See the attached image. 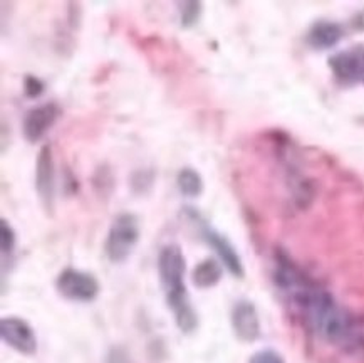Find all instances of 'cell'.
Returning <instances> with one entry per match:
<instances>
[{
	"instance_id": "cell-2",
	"label": "cell",
	"mask_w": 364,
	"mask_h": 363,
	"mask_svg": "<svg viewBox=\"0 0 364 363\" xmlns=\"http://www.w3.org/2000/svg\"><path fill=\"white\" fill-rule=\"evenodd\" d=\"M186 261L180 246L168 244L158 254V274L166 305L175 316L176 327L183 333H193L198 327V315L191 305L188 291L185 288Z\"/></svg>"
},
{
	"instance_id": "cell-1",
	"label": "cell",
	"mask_w": 364,
	"mask_h": 363,
	"mask_svg": "<svg viewBox=\"0 0 364 363\" xmlns=\"http://www.w3.org/2000/svg\"><path fill=\"white\" fill-rule=\"evenodd\" d=\"M274 283L309 333L346 355L364 353V316L341 306L291 256H274Z\"/></svg>"
},
{
	"instance_id": "cell-18",
	"label": "cell",
	"mask_w": 364,
	"mask_h": 363,
	"mask_svg": "<svg viewBox=\"0 0 364 363\" xmlns=\"http://www.w3.org/2000/svg\"><path fill=\"white\" fill-rule=\"evenodd\" d=\"M106 363H134V362L129 358V355L123 350V348L114 347L111 348L108 357H106Z\"/></svg>"
},
{
	"instance_id": "cell-11",
	"label": "cell",
	"mask_w": 364,
	"mask_h": 363,
	"mask_svg": "<svg viewBox=\"0 0 364 363\" xmlns=\"http://www.w3.org/2000/svg\"><path fill=\"white\" fill-rule=\"evenodd\" d=\"M344 29L339 22L321 19L311 26L307 32V43L314 49H329L343 39Z\"/></svg>"
},
{
	"instance_id": "cell-4",
	"label": "cell",
	"mask_w": 364,
	"mask_h": 363,
	"mask_svg": "<svg viewBox=\"0 0 364 363\" xmlns=\"http://www.w3.org/2000/svg\"><path fill=\"white\" fill-rule=\"evenodd\" d=\"M185 214L186 217H188L190 221L198 227V232L200 236H202V239L207 242L210 248L215 251V254L218 256V261L223 264V268H225L230 274H233V276L237 278L244 276V264H242L240 256L232 246V242L228 241L225 236H222L217 229H213V227L210 226L202 216H200L198 211H195V209L191 207H186Z\"/></svg>"
},
{
	"instance_id": "cell-13",
	"label": "cell",
	"mask_w": 364,
	"mask_h": 363,
	"mask_svg": "<svg viewBox=\"0 0 364 363\" xmlns=\"http://www.w3.org/2000/svg\"><path fill=\"white\" fill-rule=\"evenodd\" d=\"M176 187H178L181 195L195 199L198 197V195H202L205 184L202 175H200L197 170L191 169V167H185V169H181L178 172V175H176Z\"/></svg>"
},
{
	"instance_id": "cell-6",
	"label": "cell",
	"mask_w": 364,
	"mask_h": 363,
	"mask_svg": "<svg viewBox=\"0 0 364 363\" xmlns=\"http://www.w3.org/2000/svg\"><path fill=\"white\" fill-rule=\"evenodd\" d=\"M2 342L22 355H34L37 352V337L34 328L18 316H7L0 321Z\"/></svg>"
},
{
	"instance_id": "cell-9",
	"label": "cell",
	"mask_w": 364,
	"mask_h": 363,
	"mask_svg": "<svg viewBox=\"0 0 364 363\" xmlns=\"http://www.w3.org/2000/svg\"><path fill=\"white\" fill-rule=\"evenodd\" d=\"M334 76L343 83H364V46H354L329 58Z\"/></svg>"
},
{
	"instance_id": "cell-12",
	"label": "cell",
	"mask_w": 364,
	"mask_h": 363,
	"mask_svg": "<svg viewBox=\"0 0 364 363\" xmlns=\"http://www.w3.org/2000/svg\"><path fill=\"white\" fill-rule=\"evenodd\" d=\"M223 276V264L215 258H207L200 261L191 271V281L200 290L217 286Z\"/></svg>"
},
{
	"instance_id": "cell-19",
	"label": "cell",
	"mask_w": 364,
	"mask_h": 363,
	"mask_svg": "<svg viewBox=\"0 0 364 363\" xmlns=\"http://www.w3.org/2000/svg\"><path fill=\"white\" fill-rule=\"evenodd\" d=\"M351 24H353V27H354V29L364 31V11H361V12H358V14H356V16H354V17H353Z\"/></svg>"
},
{
	"instance_id": "cell-14",
	"label": "cell",
	"mask_w": 364,
	"mask_h": 363,
	"mask_svg": "<svg viewBox=\"0 0 364 363\" xmlns=\"http://www.w3.org/2000/svg\"><path fill=\"white\" fill-rule=\"evenodd\" d=\"M202 2L198 0H188V2L178 4V17L181 27H193L198 22L200 16H202Z\"/></svg>"
},
{
	"instance_id": "cell-10",
	"label": "cell",
	"mask_w": 364,
	"mask_h": 363,
	"mask_svg": "<svg viewBox=\"0 0 364 363\" xmlns=\"http://www.w3.org/2000/svg\"><path fill=\"white\" fill-rule=\"evenodd\" d=\"M232 328L242 342H255L260 337V320L250 301L235 302L232 310Z\"/></svg>"
},
{
	"instance_id": "cell-5",
	"label": "cell",
	"mask_w": 364,
	"mask_h": 363,
	"mask_svg": "<svg viewBox=\"0 0 364 363\" xmlns=\"http://www.w3.org/2000/svg\"><path fill=\"white\" fill-rule=\"evenodd\" d=\"M55 290L69 301L91 302L100 295V281L95 274L68 268L55 279Z\"/></svg>"
},
{
	"instance_id": "cell-15",
	"label": "cell",
	"mask_w": 364,
	"mask_h": 363,
	"mask_svg": "<svg viewBox=\"0 0 364 363\" xmlns=\"http://www.w3.org/2000/svg\"><path fill=\"white\" fill-rule=\"evenodd\" d=\"M17 246V236L14 227L9 224V221L2 219L0 221V251H2V258L6 259L14 253Z\"/></svg>"
},
{
	"instance_id": "cell-17",
	"label": "cell",
	"mask_w": 364,
	"mask_h": 363,
	"mask_svg": "<svg viewBox=\"0 0 364 363\" xmlns=\"http://www.w3.org/2000/svg\"><path fill=\"white\" fill-rule=\"evenodd\" d=\"M250 363H284V358L274 350H260L250 358Z\"/></svg>"
},
{
	"instance_id": "cell-16",
	"label": "cell",
	"mask_w": 364,
	"mask_h": 363,
	"mask_svg": "<svg viewBox=\"0 0 364 363\" xmlns=\"http://www.w3.org/2000/svg\"><path fill=\"white\" fill-rule=\"evenodd\" d=\"M46 90L44 81L41 78L34 76V74H26L24 78V93L27 98H37L41 96Z\"/></svg>"
},
{
	"instance_id": "cell-8",
	"label": "cell",
	"mask_w": 364,
	"mask_h": 363,
	"mask_svg": "<svg viewBox=\"0 0 364 363\" xmlns=\"http://www.w3.org/2000/svg\"><path fill=\"white\" fill-rule=\"evenodd\" d=\"M36 190L44 207L48 211H53L55 199V169L50 145H44L37 153Z\"/></svg>"
},
{
	"instance_id": "cell-3",
	"label": "cell",
	"mask_w": 364,
	"mask_h": 363,
	"mask_svg": "<svg viewBox=\"0 0 364 363\" xmlns=\"http://www.w3.org/2000/svg\"><path fill=\"white\" fill-rule=\"evenodd\" d=\"M141 227L133 212H121L111 222L105 241V254L113 264H123L138 246Z\"/></svg>"
},
{
	"instance_id": "cell-7",
	"label": "cell",
	"mask_w": 364,
	"mask_h": 363,
	"mask_svg": "<svg viewBox=\"0 0 364 363\" xmlns=\"http://www.w3.org/2000/svg\"><path fill=\"white\" fill-rule=\"evenodd\" d=\"M60 115V108L54 101L37 105L31 108L22 121V133L29 143H37L44 138V135L54 127Z\"/></svg>"
}]
</instances>
